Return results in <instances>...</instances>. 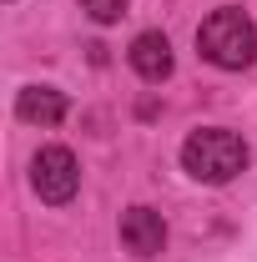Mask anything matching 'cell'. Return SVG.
<instances>
[{
    "label": "cell",
    "mask_w": 257,
    "mask_h": 262,
    "mask_svg": "<svg viewBox=\"0 0 257 262\" xmlns=\"http://www.w3.org/2000/svg\"><path fill=\"white\" fill-rule=\"evenodd\" d=\"M197 51L222 71H247L257 61V26L242 5H222L197 26Z\"/></svg>",
    "instance_id": "1"
},
{
    "label": "cell",
    "mask_w": 257,
    "mask_h": 262,
    "mask_svg": "<svg viewBox=\"0 0 257 262\" xmlns=\"http://www.w3.org/2000/svg\"><path fill=\"white\" fill-rule=\"evenodd\" d=\"M182 166L192 171L197 182L207 187H227L242 166H247V141L237 131H222V126H202L182 141Z\"/></svg>",
    "instance_id": "2"
},
{
    "label": "cell",
    "mask_w": 257,
    "mask_h": 262,
    "mask_svg": "<svg viewBox=\"0 0 257 262\" xmlns=\"http://www.w3.org/2000/svg\"><path fill=\"white\" fill-rule=\"evenodd\" d=\"M31 187L40 192V202H51V207H66L76 187H81V162L66 151V146H46V151H35L31 162Z\"/></svg>",
    "instance_id": "3"
},
{
    "label": "cell",
    "mask_w": 257,
    "mask_h": 262,
    "mask_svg": "<svg viewBox=\"0 0 257 262\" xmlns=\"http://www.w3.org/2000/svg\"><path fill=\"white\" fill-rule=\"evenodd\" d=\"M121 242H126V252H136V257H157L161 247H166L161 212H152V207H126L121 212Z\"/></svg>",
    "instance_id": "4"
},
{
    "label": "cell",
    "mask_w": 257,
    "mask_h": 262,
    "mask_svg": "<svg viewBox=\"0 0 257 262\" xmlns=\"http://www.w3.org/2000/svg\"><path fill=\"white\" fill-rule=\"evenodd\" d=\"M131 71L141 76V81H166L172 76V40L161 31H141L136 40H131Z\"/></svg>",
    "instance_id": "5"
},
{
    "label": "cell",
    "mask_w": 257,
    "mask_h": 262,
    "mask_svg": "<svg viewBox=\"0 0 257 262\" xmlns=\"http://www.w3.org/2000/svg\"><path fill=\"white\" fill-rule=\"evenodd\" d=\"M15 116L31 121V126H56L66 116V96L56 86H26V91L15 96Z\"/></svg>",
    "instance_id": "6"
},
{
    "label": "cell",
    "mask_w": 257,
    "mask_h": 262,
    "mask_svg": "<svg viewBox=\"0 0 257 262\" xmlns=\"http://www.w3.org/2000/svg\"><path fill=\"white\" fill-rule=\"evenodd\" d=\"M81 5H86V15L101 20V26H111V20H121V15H126V0H81Z\"/></svg>",
    "instance_id": "7"
}]
</instances>
